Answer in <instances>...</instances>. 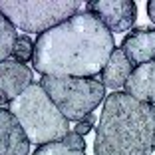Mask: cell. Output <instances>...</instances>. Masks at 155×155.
<instances>
[{"label":"cell","instance_id":"5b68a950","mask_svg":"<svg viewBox=\"0 0 155 155\" xmlns=\"http://www.w3.org/2000/svg\"><path fill=\"white\" fill-rule=\"evenodd\" d=\"M78 0H0V12L26 34H44L80 12Z\"/></svg>","mask_w":155,"mask_h":155},{"label":"cell","instance_id":"7a4b0ae2","mask_svg":"<svg viewBox=\"0 0 155 155\" xmlns=\"http://www.w3.org/2000/svg\"><path fill=\"white\" fill-rule=\"evenodd\" d=\"M155 133V105L125 91L105 97L96 129V155H151Z\"/></svg>","mask_w":155,"mask_h":155},{"label":"cell","instance_id":"ac0fdd59","mask_svg":"<svg viewBox=\"0 0 155 155\" xmlns=\"http://www.w3.org/2000/svg\"><path fill=\"white\" fill-rule=\"evenodd\" d=\"M153 149H155V133H153Z\"/></svg>","mask_w":155,"mask_h":155},{"label":"cell","instance_id":"52a82bcc","mask_svg":"<svg viewBox=\"0 0 155 155\" xmlns=\"http://www.w3.org/2000/svg\"><path fill=\"white\" fill-rule=\"evenodd\" d=\"M32 84V70L22 62H0V107L12 104Z\"/></svg>","mask_w":155,"mask_h":155},{"label":"cell","instance_id":"277c9868","mask_svg":"<svg viewBox=\"0 0 155 155\" xmlns=\"http://www.w3.org/2000/svg\"><path fill=\"white\" fill-rule=\"evenodd\" d=\"M40 86L68 121H80L105 101V86L96 78L42 76Z\"/></svg>","mask_w":155,"mask_h":155},{"label":"cell","instance_id":"30bf717a","mask_svg":"<svg viewBox=\"0 0 155 155\" xmlns=\"http://www.w3.org/2000/svg\"><path fill=\"white\" fill-rule=\"evenodd\" d=\"M123 91L139 101L155 105V62L133 68Z\"/></svg>","mask_w":155,"mask_h":155},{"label":"cell","instance_id":"e0dca14e","mask_svg":"<svg viewBox=\"0 0 155 155\" xmlns=\"http://www.w3.org/2000/svg\"><path fill=\"white\" fill-rule=\"evenodd\" d=\"M147 16H149V20L153 22V28H155V0L147 2Z\"/></svg>","mask_w":155,"mask_h":155},{"label":"cell","instance_id":"8992f818","mask_svg":"<svg viewBox=\"0 0 155 155\" xmlns=\"http://www.w3.org/2000/svg\"><path fill=\"white\" fill-rule=\"evenodd\" d=\"M86 6L87 12L96 16L111 34L131 32L137 22V4L133 0H90Z\"/></svg>","mask_w":155,"mask_h":155},{"label":"cell","instance_id":"2e32d148","mask_svg":"<svg viewBox=\"0 0 155 155\" xmlns=\"http://www.w3.org/2000/svg\"><path fill=\"white\" fill-rule=\"evenodd\" d=\"M96 125V115L94 114H90V115H86V117H82L80 121H76V129L74 131L78 133V135H86V133H90L91 131V127Z\"/></svg>","mask_w":155,"mask_h":155},{"label":"cell","instance_id":"ba28073f","mask_svg":"<svg viewBox=\"0 0 155 155\" xmlns=\"http://www.w3.org/2000/svg\"><path fill=\"white\" fill-rule=\"evenodd\" d=\"M121 52L127 56L133 68L155 62V28L153 26L133 28L123 38Z\"/></svg>","mask_w":155,"mask_h":155},{"label":"cell","instance_id":"3957f363","mask_svg":"<svg viewBox=\"0 0 155 155\" xmlns=\"http://www.w3.org/2000/svg\"><path fill=\"white\" fill-rule=\"evenodd\" d=\"M10 111L22 125L28 141L34 145L62 141L70 133V121L56 107L40 82H32L22 96L10 104Z\"/></svg>","mask_w":155,"mask_h":155},{"label":"cell","instance_id":"4fadbf2b","mask_svg":"<svg viewBox=\"0 0 155 155\" xmlns=\"http://www.w3.org/2000/svg\"><path fill=\"white\" fill-rule=\"evenodd\" d=\"M34 50H36V42H34L32 38H28V36H18L16 46H14V52H12V60L26 64L28 60L34 58Z\"/></svg>","mask_w":155,"mask_h":155},{"label":"cell","instance_id":"6da1fadb","mask_svg":"<svg viewBox=\"0 0 155 155\" xmlns=\"http://www.w3.org/2000/svg\"><path fill=\"white\" fill-rule=\"evenodd\" d=\"M114 52V34L84 10L36 38L32 70L42 76L94 78Z\"/></svg>","mask_w":155,"mask_h":155},{"label":"cell","instance_id":"9a60e30c","mask_svg":"<svg viewBox=\"0 0 155 155\" xmlns=\"http://www.w3.org/2000/svg\"><path fill=\"white\" fill-rule=\"evenodd\" d=\"M62 143L68 145L70 149H74V151H84V149H86V141H84V137L78 135L76 131H70L68 135L62 139Z\"/></svg>","mask_w":155,"mask_h":155},{"label":"cell","instance_id":"5bb4252c","mask_svg":"<svg viewBox=\"0 0 155 155\" xmlns=\"http://www.w3.org/2000/svg\"><path fill=\"white\" fill-rule=\"evenodd\" d=\"M32 155H86V151H74L62 141L46 143V145H38V149Z\"/></svg>","mask_w":155,"mask_h":155},{"label":"cell","instance_id":"7c38bea8","mask_svg":"<svg viewBox=\"0 0 155 155\" xmlns=\"http://www.w3.org/2000/svg\"><path fill=\"white\" fill-rule=\"evenodd\" d=\"M16 40H18L16 26L0 12V62L10 60V56L14 52V46H16Z\"/></svg>","mask_w":155,"mask_h":155},{"label":"cell","instance_id":"8fae6325","mask_svg":"<svg viewBox=\"0 0 155 155\" xmlns=\"http://www.w3.org/2000/svg\"><path fill=\"white\" fill-rule=\"evenodd\" d=\"M133 72V64L127 60V56L119 50H115L111 54V58L107 60L105 68L101 70V84L110 90H119V87H125L129 76Z\"/></svg>","mask_w":155,"mask_h":155},{"label":"cell","instance_id":"9c48e42d","mask_svg":"<svg viewBox=\"0 0 155 155\" xmlns=\"http://www.w3.org/2000/svg\"><path fill=\"white\" fill-rule=\"evenodd\" d=\"M30 141L10 110L0 107V155H28Z\"/></svg>","mask_w":155,"mask_h":155}]
</instances>
